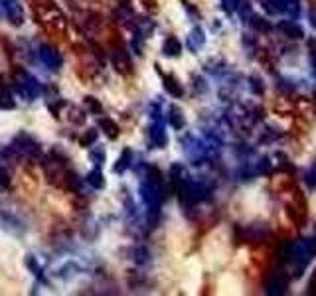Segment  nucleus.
I'll return each mask as SVG.
<instances>
[{"mask_svg":"<svg viewBox=\"0 0 316 296\" xmlns=\"http://www.w3.org/2000/svg\"><path fill=\"white\" fill-rule=\"evenodd\" d=\"M148 136H150V144H152L154 148H162V146L166 144V132H164L162 123H154V125L150 127Z\"/></svg>","mask_w":316,"mask_h":296,"instance_id":"9d476101","label":"nucleus"},{"mask_svg":"<svg viewBox=\"0 0 316 296\" xmlns=\"http://www.w3.org/2000/svg\"><path fill=\"white\" fill-rule=\"evenodd\" d=\"M170 123H172L174 128L184 127V115H182V111H180L178 107H172V109H170Z\"/></svg>","mask_w":316,"mask_h":296,"instance_id":"6ab92c4d","label":"nucleus"},{"mask_svg":"<svg viewBox=\"0 0 316 296\" xmlns=\"http://www.w3.org/2000/svg\"><path fill=\"white\" fill-rule=\"evenodd\" d=\"M38 55H40V61H42L48 69H52V71H58V69L62 67V63H64L60 51H56V49H54L52 45H48V43L40 45Z\"/></svg>","mask_w":316,"mask_h":296,"instance_id":"39448f33","label":"nucleus"},{"mask_svg":"<svg viewBox=\"0 0 316 296\" xmlns=\"http://www.w3.org/2000/svg\"><path fill=\"white\" fill-rule=\"evenodd\" d=\"M278 30H280L284 36L292 38V40H300V38H302V28H300L298 24L290 22V20H284V22H280V24H278Z\"/></svg>","mask_w":316,"mask_h":296,"instance_id":"9b49d317","label":"nucleus"},{"mask_svg":"<svg viewBox=\"0 0 316 296\" xmlns=\"http://www.w3.org/2000/svg\"><path fill=\"white\" fill-rule=\"evenodd\" d=\"M99 127L103 128V132L109 136V138H117L118 136V127L115 125V121H111V119H99Z\"/></svg>","mask_w":316,"mask_h":296,"instance_id":"4468645a","label":"nucleus"},{"mask_svg":"<svg viewBox=\"0 0 316 296\" xmlns=\"http://www.w3.org/2000/svg\"><path fill=\"white\" fill-rule=\"evenodd\" d=\"M0 109H14V99H12V93L0 85Z\"/></svg>","mask_w":316,"mask_h":296,"instance_id":"f3484780","label":"nucleus"},{"mask_svg":"<svg viewBox=\"0 0 316 296\" xmlns=\"http://www.w3.org/2000/svg\"><path fill=\"white\" fill-rule=\"evenodd\" d=\"M265 289H267L269 295H275V296L284 295L286 289H288V277H286V273H282V271L271 273V275L267 277V281H265Z\"/></svg>","mask_w":316,"mask_h":296,"instance_id":"20e7f679","label":"nucleus"},{"mask_svg":"<svg viewBox=\"0 0 316 296\" xmlns=\"http://www.w3.org/2000/svg\"><path fill=\"white\" fill-rule=\"evenodd\" d=\"M128 164H130V150H122V154H120V158L113 170L120 174V172H124V168H128Z\"/></svg>","mask_w":316,"mask_h":296,"instance_id":"aec40b11","label":"nucleus"},{"mask_svg":"<svg viewBox=\"0 0 316 296\" xmlns=\"http://www.w3.org/2000/svg\"><path fill=\"white\" fill-rule=\"evenodd\" d=\"M162 79H164V89H166L172 97H182V93H184V91H182V85L178 83L172 75H162Z\"/></svg>","mask_w":316,"mask_h":296,"instance_id":"ddd939ff","label":"nucleus"},{"mask_svg":"<svg viewBox=\"0 0 316 296\" xmlns=\"http://www.w3.org/2000/svg\"><path fill=\"white\" fill-rule=\"evenodd\" d=\"M140 194H142V200L146 202L148 208H158V204H160V188H158V184L150 182V180L142 182Z\"/></svg>","mask_w":316,"mask_h":296,"instance_id":"0eeeda50","label":"nucleus"},{"mask_svg":"<svg viewBox=\"0 0 316 296\" xmlns=\"http://www.w3.org/2000/svg\"><path fill=\"white\" fill-rule=\"evenodd\" d=\"M0 6L4 10V16L12 26H22L24 24V10L18 0H0Z\"/></svg>","mask_w":316,"mask_h":296,"instance_id":"423d86ee","label":"nucleus"},{"mask_svg":"<svg viewBox=\"0 0 316 296\" xmlns=\"http://www.w3.org/2000/svg\"><path fill=\"white\" fill-rule=\"evenodd\" d=\"M204 42H206V36H204V32H202V28H194L192 30V34H190V47L192 49H198L200 45H204Z\"/></svg>","mask_w":316,"mask_h":296,"instance_id":"a211bd4d","label":"nucleus"},{"mask_svg":"<svg viewBox=\"0 0 316 296\" xmlns=\"http://www.w3.org/2000/svg\"><path fill=\"white\" fill-rule=\"evenodd\" d=\"M95 140H97V130L95 128H89V130H85V134L81 136V146H91V144H95Z\"/></svg>","mask_w":316,"mask_h":296,"instance_id":"412c9836","label":"nucleus"},{"mask_svg":"<svg viewBox=\"0 0 316 296\" xmlns=\"http://www.w3.org/2000/svg\"><path fill=\"white\" fill-rule=\"evenodd\" d=\"M316 255V239H300L296 243L286 245L280 251V261L282 263H292L298 269L308 265L310 259Z\"/></svg>","mask_w":316,"mask_h":296,"instance_id":"f257e3e1","label":"nucleus"},{"mask_svg":"<svg viewBox=\"0 0 316 296\" xmlns=\"http://www.w3.org/2000/svg\"><path fill=\"white\" fill-rule=\"evenodd\" d=\"M87 182L95 188V190H101L103 186H105V178H103V174H101V170L95 168L93 172H89V176H87Z\"/></svg>","mask_w":316,"mask_h":296,"instance_id":"2eb2a0df","label":"nucleus"},{"mask_svg":"<svg viewBox=\"0 0 316 296\" xmlns=\"http://www.w3.org/2000/svg\"><path fill=\"white\" fill-rule=\"evenodd\" d=\"M10 186V176L4 168H0V190H6Z\"/></svg>","mask_w":316,"mask_h":296,"instance_id":"b1692460","label":"nucleus"},{"mask_svg":"<svg viewBox=\"0 0 316 296\" xmlns=\"http://www.w3.org/2000/svg\"><path fill=\"white\" fill-rule=\"evenodd\" d=\"M85 105L89 107L91 113H101V111H103V109H101V103H99L97 99H93V97H85Z\"/></svg>","mask_w":316,"mask_h":296,"instance_id":"4be33fe9","label":"nucleus"},{"mask_svg":"<svg viewBox=\"0 0 316 296\" xmlns=\"http://www.w3.org/2000/svg\"><path fill=\"white\" fill-rule=\"evenodd\" d=\"M91 158H93V160H99V164H97V166H101V164H103V160H105V152H103V150L93 152V154H91Z\"/></svg>","mask_w":316,"mask_h":296,"instance_id":"393cba45","label":"nucleus"},{"mask_svg":"<svg viewBox=\"0 0 316 296\" xmlns=\"http://www.w3.org/2000/svg\"><path fill=\"white\" fill-rule=\"evenodd\" d=\"M111 61H113V67L117 69L118 73H122V75H126V73L132 71V61H130V57L126 55L124 49H113Z\"/></svg>","mask_w":316,"mask_h":296,"instance_id":"6e6552de","label":"nucleus"},{"mask_svg":"<svg viewBox=\"0 0 316 296\" xmlns=\"http://www.w3.org/2000/svg\"><path fill=\"white\" fill-rule=\"evenodd\" d=\"M0 227L12 235H22L24 233V225L16 215L10 213H0Z\"/></svg>","mask_w":316,"mask_h":296,"instance_id":"1a4fd4ad","label":"nucleus"},{"mask_svg":"<svg viewBox=\"0 0 316 296\" xmlns=\"http://www.w3.org/2000/svg\"><path fill=\"white\" fill-rule=\"evenodd\" d=\"M251 20H253V26H255V28H259V30H269V22H265V18L253 16Z\"/></svg>","mask_w":316,"mask_h":296,"instance_id":"5701e85b","label":"nucleus"},{"mask_svg":"<svg viewBox=\"0 0 316 296\" xmlns=\"http://www.w3.org/2000/svg\"><path fill=\"white\" fill-rule=\"evenodd\" d=\"M162 51H164V55H168V57L180 55V51H182V45H180V42H178V38H174V36H168V38L164 40Z\"/></svg>","mask_w":316,"mask_h":296,"instance_id":"f8f14e48","label":"nucleus"},{"mask_svg":"<svg viewBox=\"0 0 316 296\" xmlns=\"http://www.w3.org/2000/svg\"><path fill=\"white\" fill-rule=\"evenodd\" d=\"M26 267H28V269H30V271L34 273V277H36V279L44 281V275H42L44 271H42V267H40V263H38V259H36V255H28V257H26Z\"/></svg>","mask_w":316,"mask_h":296,"instance_id":"dca6fc26","label":"nucleus"},{"mask_svg":"<svg viewBox=\"0 0 316 296\" xmlns=\"http://www.w3.org/2000/svg\"><path fill=\"white\" fill-rule=\"evenodd\" d=\"M14 89L24 101H34L42 95V85L40 81L28 71L16 69L14 71Z\"/></svg>","mask_w":316,"mask_h":296,"instance_id":"f03ea898","label":"nucleus"},{"mask_svg":"<svg viewBox=\"0 0 316 296\" xmlns=\"http://www.w3.org/2000/svg\"><path fill=\"white\" fill-rule=\"evenodd\" d=\"M12 148L18 154V158H40V154H42L40 144L26 132H22V134H18L14 138Z\"/></svg>","mask_w":316,"mask_h":296,"instance_id":"7ed1b4c3","label":"nucleus"}]
</instances>
